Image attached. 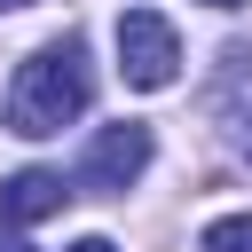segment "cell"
<instances>
[{
    "label": "cell",
    "mask_w": 252,
    "mask_h": 252,
    "mask_svg": "<svg viewBox=\"0 0 252 252\" xmlns=\"http://www.w3.org/2000/svg\"><path fill=\"white\" fill-rule=\"evenodd\" d=\"M63 173H47V165H24V173H8L0 181V228H32V220H47V213H63Z\"/></svg>",
    "instance_id": "obj_4"
},
{
    "label": "cell",
    "mask_w": 252,
    "mask_h": 252,
    "mask_svg": "<svg viewBox=\"0 0 252 252\" xmlns=\"http://www.w3.org/2000/svg\"><path fill=\"white\" fill-rule=\"evenodd\" d=\"M71 252H118V244H110V236H79Z\"/></svg>",
    "instance_id": "obj_6"
},
{
    "label": "cell",
    "mask_w": 252,
    "mask_h": 252,
    "mask_svg": "<svg viewBox=\"0 0 252 252\" xmlns=\"http://www.w3.org/2000/svg\"><path fill=\"white\" fill-rule=\"evenodd\" d=\"M87 94H94V79H87L79 39H47V47L24 55L16 79H8V134L47 142V134H63V126L87 110Z\"/></svg>",
    "instance_id": "obj_1"
},
{
    "label": "cell",
    "mask_w": 252,
    "mask_h": 252,
    "mask_svg": "<svg viewBox=\"0 0 252 252\" xmlns=\"http://www.w3.org/2000/svg\"><path fill=\"white\" fill-rule=\"evenodd\" d=\"M16 8H32V0H0V16H16Z\"/></svg>",
    "instance_id": "obj_8"
},
{
    "label": "cell",
    "mask_w": 252,
    "mask_h": 252,
    "mask_svg": "<svg viewBox=\"0 0 252 252\" xmlns=\"http://www.w3.org/2000/svg\"><path fill=\"white\" fill-rule=\"evenodd\" d=\"M150 165V126H102L94 142H87V158H79V189H126L134 173Z\"/></svg>",
    "instance_id": "obj_3"
},
{
    "label": "cell",
    "mask_w": 252,
    "mask_h": 252,
    "mask_svg": "<svg viewBox=\"0 0 252 252\" xmlns=\"http://www.w3.org/2000/svg\"><path fill=\"white\" fill-rule=\"evenodd\" d=\"M205 8H244V0H205Z\"/></svg>",
    "instance_id": "obj_9"
},
{
    "label": "cell",
    "mask_w": 252,
    "mask_h": 252,
    "mask_svg": "<svg viewBox=\"0 0 252 252\" xmlns=\"http://www.w3.org/2000/svg\"><path fill=\"white\" fill-rule=\"evenodd\" d=\"M118 71H126V87H142V94L173 87L181 39H173V24H165L158 8H126V16H118Z\"/></svg>",
    "instance_id": "obj_2"
},
{
    "label": "cell",
    "mask_w": 252,
    "mask_h": 252,
    "mask_svg": "<svg viewBox=\"0 0 252 252\" xmlns=\"http://www.w3.org/2000/svg\"><path fill=\"white\" fill-rule=\"evenodd\" d=\"M0 252H32V244H24V236H0Z\"/></svg>",
    "instance_id": "obj_7"
},
{
    "label": "cell",
    "mask_w": 252,
    "mask_h": 252,
    "mask_svg": "<svg viewBox=\"0 0 252 252\" xmlns=\"http://www.w3.org/2000/svg\"><path fill=\"white\" fill-rule=\"evenodd\" d=\"M205 252H252V213H220L205 228Z\"/></svg>",
    "instance_id": "obj_5"
}]
</instances>
